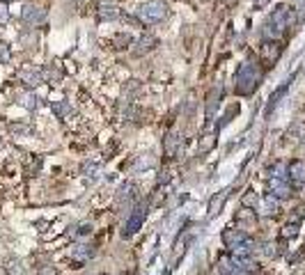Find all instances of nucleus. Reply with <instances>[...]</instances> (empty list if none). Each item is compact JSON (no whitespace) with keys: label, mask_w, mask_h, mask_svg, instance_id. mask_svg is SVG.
<instances>
[{"label":"nucleus","mask_w":305,"mask_h":275,"mask_svg":"<svg viewBox=\"0 0 305 275\" xmlns=\"http://www.w3.org/2000/svg\"><path fill=\"white\" fill-rule=\"evenodd\" d=\"M262 78H264L262 67L252 65V62H243V65L236 69V73H234V90H236V94L248 96L259 87Z\"/></svg>","instance_id":"1"},{"label":"nucleus","mask_w":305,"mask_h":275,"mask_svg":"<svg viewBox=\"0 0 305 275\" xmlns=\"http://www.w3.org/2000/svg\"><path fill=\"white\" fill-rule=\"evenodd\" d=\"M168 16V5L163 2V0H147L140 5L138 9V18L143 21V23H158L163 18Z\"/></svg>","instance_id":"2"},{"label":"nucleus","mask_w":305,"mask_h":275,"mask_svg":"<svg viewBox=\"0 0 305 275\" xmlns=\"http://www.w3.org/2000/svg\"><path fill=\"white\" fill-rule=\"evenodd\" d=\"M280 53H282V44L278 39H266V42L259 46V58L266 67H273L275 62L280 60Z\"/></svg>","instance_id":"3"},{"label":"nucleus","mask_w":305,"mask_h":275,"mask_svg":"<svg viewBox=\"0 0 305 275\" xmlns=\"http://www.w3.org/2000/svg\"><path fill=\"white\" fill-rule=\"evenodd\" d=\"M145 215H147V211H145L143 206H136V209H133V213L129 215V218H126V225H124V229H122V236H124V239L133 236V234H136L138 229L143 227Z\"/></svg>","instance_id":"4"},{"label":"nucleus","mask_w":305,"mask_h":275,"mask_svg":"<svg viewBox=\"0 0 305 275\" xmlns=\"http://www.w3.org/2000/svg\"><path fill=\"white\" fill-rule=\"evenodd\" d=\"M21 18H23L28 25L37 28V25H42L46 21V9L44 7H37V5H25L23 12H21Z\"/></svg>","instance_id":"5"},{"label":"nucleus","mask_w":305,"mask_h":275,"mask_svg":"<svg viewBox=\"0 0 305 275\" xmlns=\"http://www.w3.org/2000/svg\"><path fill=\"white\" fill-rule=\"evenodd\" d=\"M158 46V37L152 35V32H145L140 39L136 42V48H133V55H145V53H152L154 48Z\"/></svg>","instance_id":"6"},{"label":"nucleus","mask_w":305,"mask_h":275,"mask_svg":"<svg viewBox=\"0 0 305 275\" xmlns=\"http://www.w3.org/2000/svg\"><path fill=\"white\" fill-rule=\"evenodd\" d=\"M221 239H223V245H225V248H229V250H234V248L243 243V241L248 239V236H245V232H243V229H225Z\"/></svg>","instance_id":"7"},{"label":"nucleus","mask_w":305,"mask_h":275,"mask_svg":"<svg viewBox=\"0 0 305 275\" xmlns=\"http://www.w3.org/2000/svg\"><path fill=\"white\" fill-rule=\"evenodd\" d=\"M229 273H234V257H229L228 252H221L214 264V275H229Z\"/></svg>","instance_id":"8"},{"label":"nucleus","mask_w":305,"mask_h":275,"mask_svg":"<svg viewBox=\"0 0 305 275\" xmlns=\"http://www.w3.org/2000/svg\"><path fill=\"white\" fill-rule=\"evenodd\" d=\"M179 149H181V138L177 133H168L163 138V154H165V158H174L179 154Z\"/></svg>","instance_id":"9"},{"label":"nucleus","mask_w":305,"mask_h":275,"mask_svg":"<svg viewBox=\"0 0 305 275\" xmlns=\"http://www.w3.org/2000/svg\"><path fill=\"white\" fill-rule=\"evenodd\" d=\"M287 177H289V181H294V184H299V186H303L305 184V161H292L287 165Z\"/></svg>","instance_id":"10"},{"label":"nucleus","mask_w":305,"mask_h":275,"mask_svg":"<svg viewBox=\"0 0 305 275\" xmlns=\"http://www.w3.org/2000/svg\"><path fill=\"white\" fill-rule=\"evenodd\" d=\"M221 96H223V90L221 87H214V90L207 94V103H204V113H207V120H211L218 110V103H221Z\"/></svg>","instance_id":"11"},{"label":"nucleus","mask_w":305,"mask_h":275,"mask_svg":"<svg viewBox=\"0 0 305 275\" xmlns=\"http://www.w3.org/2000/svg\"><path fill=\"white\" fill-rule=\"evenodd\" d=\"M234 220H236L239 227H255V225H257V213H255V209H245L243 206V209L236 213Z\"/></svg>","instance_id":"12"},{"label":"nucleus","mask_w":305,"mask_h":275,"mask_svg":"<svg viewBox=\"0 0 305 275\" xmlns=\"http://www.w3.org/2000/svg\"><path fill=\"white\" fill-rule=\"evenodd\" d=\"M16 78L23 85H28V87H37L39 83H44V80H42V73L35 71V69H23V71L16 73Z\"/></svg>","instance_id":"13"},{"label":"nucleus","mask_w":305,"mask_h":275,"mask_svg":"<svg viewBox=\"0 0 305 275\" xmlns=\"http://www.w3.org/2000/svg\"><path fill=\"white\" fill-rule=\"evenodd\" d=\"M271 195L278 200H287L289 195H292V188L287 186L285 179H273L271 181Z\"/></svg>","instance_id":"14"},{"label":"nucleus","mask_w":305,"mask_h":275,"mask_svg":"<svg viewBox=\"0 0 305 275\" xmlns=\"http://www.w3.org/2000/svg\"><path fill=\"white\" fill-rule=\"evenodd\" d=\"M94 255V250H92L90 245H85V243H78V245H72V259L74 262H87V259Z\"/></svg>","instance_id":"15"},{"label":"nucleus","mask_w":305,"mask_h":275,"mask_svg":"<svg viewBox=\"0 0 305 275\" xmlns=\"http://www.w3.org/2000/svg\"><path fill=\"white\" fill-rule=\"evenodd\" d=\"M228 195H229V191H221V193H216L214 198L209 200V206H207L209 215L221 213V209H223V204H225V200H228Z\"/></svg>","instance_id":"16"},{"label":"nucleus","mask_w":305,"mask_h":275,"mask_svg":"<svg viewBox=\"0 0 305 275\" xmlns=\"http://www.w3.org/2000/svg\"><path fill=\"white\" fill-rule=\"evenodd\" d=\"M216 144H218V136L216 133H207V136H202L198 140V151L200 154H209V151H214Z\"/></svg>","instance_id":"17"},{"label":"nucleus","mask_w":305,"mask_h":275,"mask_svg":"<svg viewBox=\"0 0 305 275\" xmlns=\"http://www.w3.org/2000/svg\"><path fill=\"white\" fill-rule=\"evenodd\" d=\"M259 202H262V200H259V195L255 191H248L243 198H241V206H245V209H257Z\"/></svg>","instance_id":"18"},{"label":"nucleus","mask_w":305,"mask_h":275,"mask_svg":"<svg viewBox=\"0 0 305 275\" xmlns=\"http://www.w3.org/2000/svg\"><path fill=\"white\" fill-rule=\"evenodd\" d=\"M99 16H101V21H115L120 16V9L115 5H101L99 7Z\"/></svg>","instance_id":"19"},{"label":"nucleus","mask_w":305,"mask_h":275,"mask_svg":"<svg viewBox=\"0 0 305 275\" xmlns=\"http://www.w3.org/2000/svg\"><path fill=\"white\" fill-rule=\"evenodd\" d=\"M259 204H262V213H266V215H273L278 211V198H273V195H266L264 202H259Z\"/></svg>","instance_id":"20"},{"label":"nucleus","mask_w":305,"mask_h":275,"mask_svg":"<svg viewBox=\"0 0 305 275\" xmlns=\"http://www.w3.org/2000/svg\"><path fill=\"white\" fill-rule=\"evenodd\" d=\"M53 113L60 117V120H67L69 115H72V103H67V101H58L53 103Z\"/></svg>","instance_id":"21"},{"label":"nucleus","mask_w":305,"mask_h":275,"mask_svg":"<svg viewBox=\"0 0 305 275\" xmlns=\"http://www.w3.org/2000/svg\"><path fill=\"white\" fill-rule=\"evenodd\" d=\"M7 273L9 275H25V269L21 266V262L18 259H7Z\"/></svg>","instance_id":"22"},{"label":"nucleus","mask_w":305,"mask_h":275,"mask_svg":"<svg viewBox=\"0 0 305 275\" xmlns=\"http://www.w3.org/2000/svg\"><path fill=\"white\" fill-rule=\"evenodd\" d=\"M299 234V222H289L282 227V239H294Z\"/></svg>","instance_id":"23"},{"label":"nucleus","mask_w":305,"mask_h":275,"mask_svg":"<svg viewBox=\"0 0 305 275\" xmlns=\"http://www.w3.org/2000/svg\"><path fill=\"white\" fill-rule=\"evenodd\" d=\"M9 60H12V51L5 42H0V65H9Z\"/></svg>","instance_id":"24"},{"label":"nucleus","mask_w":305,"mask_h":275,"mask_svg":"<svg viewBox=\"0 0 305 275\" xmlns=\"http://www.w3.org/2000/svg\"><path fill=\"white\" fill-rule=\"evenodd\" d=\"M113 44H115V48H126L129 44H131V37L126 35V32H120V35H115Z\"/></svg>","instance_id":"25"},{"label":"nucleus","mask_w":305,"mask_h":275,"mask_svg":"<svg viewBox=\"0 0 305 275\" xmlns=\"http://www.w3.org/2000/svg\"><path fill=\"white\" fill-rule=\"evenodd\" d=\"M37 275H60V273H58V269H55V266L46 264V266H42V269L37 271Z\"/></svg>","instance_id":"26"},{"label":"nucleus","mask_w":305,"mask_h":275,"mask_svg":"<svg viewBox=\"0 0 305 275\" xmlns=\"http://www.w3.org/2000/svg\"><path fill=\"white\" fill-rule=\"evenodd\" d=\"M124 92H129V94L140 92V83H138V80H129V85H124Z\"/></svg>","instance_id":"27"},{"label":"nucleus","mask_w":305,"mask_h":275,"mask_svg":"<svg viewBox=\"0 0 305 275\" xmlns=\"http://www.w3.org/2000/svg\"><path fill=\"white\" fill-rule=\"evenodd\" d=\"M23 106L25 108H35L37 106V96L35 94H25L23 96Z\"/></svg>","instance_id":"28"},{"label":"nucleus","mask_w":305,"mask_h":275,"mask_svg":"<svg viewBox=\"0 0 305 275\" xmlns=\"http://www.w3.org/2000/svg\"><path fill=\"white\" fill-rule=\"evenodd\" d=\"M21 42H23V46L32 44L35 42V32H21Z\"/></svg>","instance_id":"29"},{"label":"nucleus","mask_w":305,"mask_h":275,"mask_svg":"<svg viewBox=\"0 0 305 275\" xmlns=\"http://www.w3.org/2000/svg\"><path fill=\"white\" fill-rule=\"evenodd\" d=\"M7 18H9V12H7V7L0 2V25L7 23Z\"/></svg>","instance_id":"30"},{"label":"nucleus","mask_w":305,"mask_h":275,"mask_svg":"<svg viewBox=\"0 0 305 275\" xmlns=\"http://www.w3.org/2000/svg\"><path fill=\"white\" fill-rule=\"evenodd\" d=\"M269 2H271V0H255V7H257V9H262V7H266Z\"/></svg>","instance_id":"31"},{"label":"nucleus","mask_w":305,"mask_h":275,"mask_svg":"<svg viewBox=\"0 0 305 275\" xmlns=\"http://www.w3.org/2000/svg\"><path fill=\"white\" fill-rule=\"evenodd\" d=\"M7 2H9V0H7Z\"/></svg>","instance_id":"32"}]
</instances>
